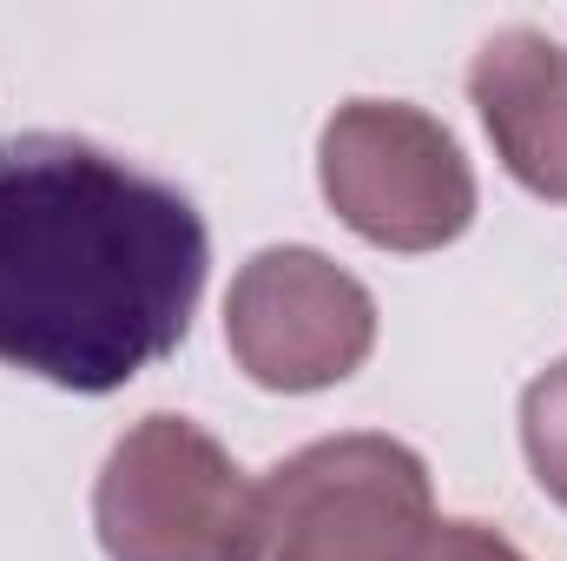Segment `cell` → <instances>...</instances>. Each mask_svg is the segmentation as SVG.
Returning <instances> with one entry per match:
<instances>
[{"instance_id":"obj_8","label":"cell","mask_w":567,"mask_h":561,"mask_svg":"<svg viewBox=\"0 0 567 561\" xmlns=\"http://www.w3.org/2000/svg\"><path fill=\"white\" fill-rule=\"evenodd\" d=\"M416 561H528V555L488 522H435Z\"/></svg>"},{"instance_id":"obj_7","label":"cell","mask_w":567,"mask_h":561,"mask_svg":"<svg viewBox=\"0 0 567 561\" xmlns=\"http://www.w3.org/2000/svg\"><path fill=\"white\" fill-rule=\"evenodd\" d=\"M522 449L535 482L567 509V357L522 390Z\"/></svg>"},{"instance_id":"obj_4","label":"cell","mask_w":567,"mask_h":561,"mask_svg":"<svg viewBox=\"0 0 567 561\" xmlns=\"http://www.w3.org/2000/svg\"><path fill=\"white\" fill-rule=\"evenodd\" d=\"M245 509V469L192 417L133 422L93 489V529L106 561H231Z\"/></svg>"},{"instance_id":"obj_3","label":"cell","mask_w":567,"mask_h":561,"mask_svg":"<svg viewBox=\"0 0 567 561\" xmlns=\"http://www.w3.org/2000/svg\"><path fill=\"white\" fill-rule=\"evenodd\" d=\"M330 212L383 252H442L475 218V172L455 133L403 100H350L317 140Z\"/></svg>"},{"instance_id":"obj_5","label":"cell","mask_w":567,"mask_h":561,"mask_svg":"<svg viewBox=\"0 0 567 561\" xmlns=\"http://www.w3.org/2000/svg\"><path fill=\"white\" fill-rule=\"evenodd\" d=\"M225 344L265 390H330L377 350V297L310 245H271L231 278Z\"/></svg>"},{"instance_id":"obj_2","label":"cell","mask_w":567,"mask_h":561,"mask_svg":"<svg viewBox=\"0 0 567 561\" xmlns=\"http://www.w3.org/2000/svg\"><path fill=\"white\" fill-rule=\"evenodd\" d=\"M435 529L429 462L377 429L323 436L251 482L231 561H416Z\"/></svg>"},{"instance_id":"obj_6","label":"cell","mask_w":567,"mask_h":561,"mask_svg":"<svg viewBox=\"0 0 567 561\" xmlns=\"http://www.w3.org/2000/svg\"><path fill=\"white\" fill-rule=\"evenodd\" d=\"M468 100L502 152V165L535 192L567 205V47L542 27H502L475 47Z\"/></svg>"},{"instance_id":"obj_1","label":"cell","mask_w":567,"mask_h":561,"mask_svg":"<svg viewBox=\"0 0 567 561\" xmlns=\"http://www.w3.org/2000/svg\"><path fill=\"white\" fill-rule=\"evenodd\" d=\"M212 272L198 205L73 133L0 140V364L106 397L165 364Z\"/></svg>"}]
</instances>
